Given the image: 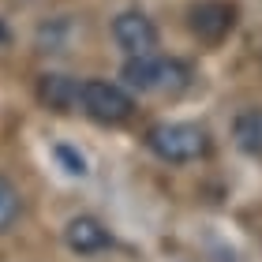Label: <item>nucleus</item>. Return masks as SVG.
<instances>
[{"mask_svg":"<svg viewBox=\"0 0 262 262\" xmlns=\"http://www.w3.org/2000/svg\"><path fill=\"white\" fill-rule=\"evenodd\" d=\"M64 244H68L71 255L94 258V255H101V251L113 247V232H109V225L101 217H94V213H75V217H68V225H64Z\"/></svg>","mask_w":262,"mask_h":262,"instance_id":"6","label":"nucleus"},{"mask_svg":"<svg viewBox=\"0 0 262 262\" xmlns=\"http://www.w3.org/2000/svg\"><path fill=\"white\" fill-rule=\"evenodd\" d=\"M120 82L131 94H158V98H180L195 86V68L180 56H124Z\"/></svg>","mask_w":262,"mask_h":262,"instance_id":"1","label":"nucleus"},{"mask_svg":"<svg viewBox=\"0 0 262 262\" xmlns=\"http://www.w3.org/2000/svg\"><path fill=\"white\" fill-rule=\"evenodd\" d=\"M53 161L60 165V172L71 176V180H86V176H90L86 154H82L79 146H71V142H53Z\"/></svg>","mask_w":262,"mask_h":262,"instance_id":"9","label":"nucleus"},{"mask_svg":"<svg viewBox=\"0 0 262 262\" xmlns=\"http://www.w3.org/2000/svg\"><path fill=\"white\" fill-rule=\"evenodd\" d=\"M135 94L124 82L109 79H79V113L98 127H124L135 116Z\"/></svg>","mask_w":262,"mask_h":262,"instance_id":"3","label":"nucleus"},{"mask_svg":"<svg viewBox=\"0 0 262 262\" xmlns=\"http://www.w3.org/2000/svg\"><path fill=\"white\" fill-rule=\"evenodd\" d=\"M184 19H187V34L199 45L217 49L232 38L236 23H240V4L236 0H191Z\"/></svg>","mask_w":262,"mask_h":262,"instance_id":"4","label":"nucleus"},{"mask_svg":"<svg viewBox=\"0 0 262 262\" xmlns=\"http://www.w3.org/2000/svg\"><path fill=\"white\" fill-rule=\"evenodd\" d=\"M34 98H38L41 109L49 113H75L79 109V79L75 75H60V71H45L38 75V86H34Z\"/></svg>","mask_w":262,"mask_h":262,"instance_id":"7","label":"nucleus"},{"mask_svg":"<svg viewBox=\"0 0 262 262\" xmlns=\"http://www.w3.org/2000/svg\"><path fill=\"white\" fill-rule=\"evenodd\" d=\"M232 146L244 154V158L262 161V105L251 109H240L232 120Z\"/></svg>","mask_w":262,"mask_h":262,"instance_id":"8","label":"nucleus"},{"mask_svg":"<svg viewBox=\"0 0 262 262\" xmlns=\"http://www.w3.org/2000/svg\"><path fill=\"white\" fill-rule=\"evenodd\" d=\"M142 142L165 165H195L202 158H210V150H213L210 127H202L195 120H158L146 127Z\"/></svg>","mask_w":262,"mask_h":262,"instance_id":"2","label":"nucleus"},{"mask_svg":"<svg viewBox=\"0 0 262 262\" xmlns=\"http://www.w3.org/2000/svg\"><path fill=\"white\" fill-rule=\"evenodd\" d=\"M8 38V30H4V23H0V41H4Z\"/></svg>","mask_w":262,"mask_h":262,"instance_id":"11","label":"nucleus"},{"mask_svg":"<svg viewBox=\"0 0 262 262\" xmlns=\"http://www.w3.org/2000/svg\"><path fill=\"white\" fill-rule=\"evenodd\" d=\"M113 41L124 56H146V53H158L161 34H158V27H154V19L146 11L127 8L113 19Z\"/></svg>","mask_w":262,"mask_h":262,"instance_id":"5","label":"nucleus"},{"mask_svg":"<svg viewBox=\"0 0 262 262\" xmlns=\"http://www.w3.org/2000/svg\"><path fill=\"white\" fill-rule=\"evenodd\" d=\"M19 217H23V195H19V187L0 172V236L15 229Z\"/></svg>","mask_w":262,"mask_h":262,"instance_id":"10","label":"nucleus"}]
</instances>
